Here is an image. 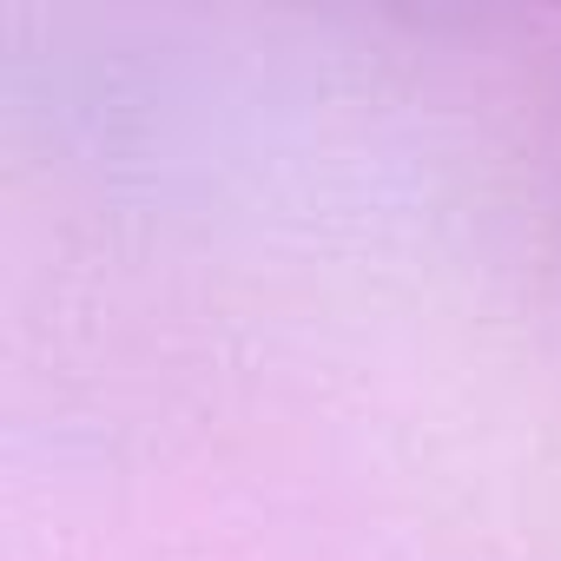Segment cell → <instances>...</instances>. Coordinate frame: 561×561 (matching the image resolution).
I'll list each match as a JSON object with an SVG mask.
<instances>
[]
</instances>
